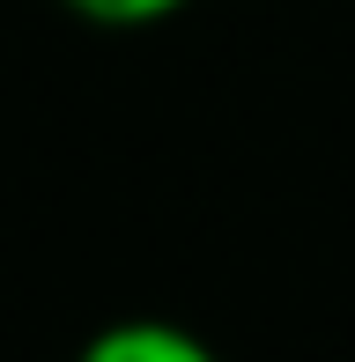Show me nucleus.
<instances>
[{
  "mask_svg": "<svg viewBox=\"0 0 355 362\" xmlns=\"http://www.w3.org/2000/svg\"><path fill=\"white\" fill-rule=\"evenodd\" d=\"M74 362H222V355L178 318H119L104 333H89Z\"/></svg>",
  "mask_w": 355,
  "mask_h": 362,
  "instance_id": "nucleus-1",
  "label": "nucleus"
},
{
  "mask_svg": "<svg viewBox=\"0 0 355 362\" xmlns=\"http://www.w3.org/2000/svg\"><path fill=\"white\" fill-rule=\"evenodd\" d=\"M59 8L96 30H149V23H170L178 8H192V0H59Z\"/></svg>",
  "mask_w": 355,
  "mask_h": 362,
  "instance_id": "nucleus-2",
  "label": "nucleus"
}]
</instances>
